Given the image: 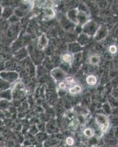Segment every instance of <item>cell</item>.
Masks as SVG:
<instances>
[{"label": "cell", "instance_id": "obj_1", "mask_svg": "<svg viewBox=\"0 0 118 147\" xmlns=\"http://www.w3.org/2000/svg\"><path fill=\"white\" fill-rule=\"evenodd\" d=\"M67 17L76 24H84L86 22V15L77 9H72L67 13Z\"/></svg>", "mask_w": 118, "mask_h": 147}, {"label": "cell", "instance_id": "obj_2", "mask_svg": "<svg viewBox=\"0 0 118 147\" xmlns=\"http://www.w3.org/2000/svg\"><path fill=\"white\" fill-rule=\"evenodd\" d=\"M95 123L102 133L108 132L110 127V121L107 115L103 113H98L95 117Z\"/></svg>", "mask_w": 118, "mask_h": 147}, {"label": "cell", "instance_id": "obj_3", "mask_svg": "<svg viewBox=\"0 0 118 147\" xmlns=\"http://www.w3.org/2000/svg\"><path fill=\"white\" fill-rule=\"evenodd\" d=\"M18 74L15 71H2L0 72V79L6 81L8 83L14 82L18 80Z\"/></svg>", "mask_w": 118, "mask_h": 147}, {"label": "cell", "instance_id": "obj_4", "mask_svg": "<svg viewBox=\"0 0 118 147\" xmlns=\"http://www.w3.org/2000/svg\"><path fill=\"white\" fill-rule=\"evenodd\" d=\"M51 75L55 81L62 82L65 78V72L62 69L57 67V68H54L51 71Z\"/></svg>", "mask_w": 118, "mask_h": 147}, {"label": "cell", "instance_id": "obj_5", "mask_svg": "<svg viewBox=\"0 0 118 147\" xmlns=\"http://www.w3.org/2000/svg\"><path fill=\"white\" fill-rule=\"evenodd\" d=\"M101 55L97 53L92 54L89 56L88 57V63L90 65H93V66H96L98 65L101 63Z\"/></svg>", "mask_w": 118, "mask_h": 147}, {"label": "cell", "instance_id": "obj_6", "mask_svg": "<svg viewBox=\"0 0 118 147\" xmlns=\"http://www.w3.org/2000/svg\"><path fill=\"white\" fill-rule=\"evenodd\" d=\"M86 82L90 87H94L98 84V79L96 75L91 74H89V75L86 76Z\"/></svg>", "mask_w": 118, "mask_h": 147}, {"label": "cell", "instance_id": "obj_7", "mask_svg": "<svg viewBox=\"0 0 118 147\" xmlns=\"http://www.w3.org/2000/svg\"><path fill=\"white\" fill-rule=\"evenodd\" d=\"M48 40L47 38V37L46 36L45 34H43L42 35H40V38H38V42L39 48L40 49H42V50H44L46 48L47 45H48Z\"/></svg>", "mask_w": 118, "mask_h": 147}, {"label": "cell", "instance_id": "obj_8", "mask_svg": "<svg viewBox=\"0 0 118 147\" xmlns=\"http://www.w3.org/2000/svg\"><path fill=\"white\" fill-rule=\"evenodd\" d=\"M82 87L78 84H76L75 85H73L72 87H70L68 88V93L70 95H77V94H81L82 92Z\"/></svg>", "mask_w": 118, "mask_h": 147}, {"label": "cell", "instance_id": "obj_9", "mask_svg": "<svg viewBox=\"0 0 118 147\" xmlns=\"http://www.w3.org/2000/svg\"><path fill=\"white\" fill-rule=\"evenodd\" d=\"M61 59L62 62L70 65L73 61V56L71 53H65L62 55Z\"/></svg>", "mask_w": 118, "mask_h": 147}, {"label": "cell", "instance_id": "obj_10", "mask_svg": "<svg viewBox=\"0 0 118 147\" xmlns=\"http://www.w3.org/2000/svg\"><path fill=\"white\" fill-rule=\"evenodd\" d=\"M83 135L86 138H92L95 136V130L92 127H86L84 129Z\"/></svg>", "mask_w": 118, "mask_h": 147}, {"label": "cell", "instance_id": "obj_11", "mask_svg": "<svg viewBox=\"0 0 118 147\" xmlns=\"http://www.w3.org/2000/svg\"><path fill=\"white\" fill-rule=\"evenodd\" d=\"M64 82L66 84L67 86H69V88L72 87L73 85H75L76 84V80L73 77H66L64 80Z\"/></svg>", "mask_w": 118, "mask_h": 147}, {"label": "cell", "instance_id": "obj_12", "mask_svg": "<svg viewBox=\"0 0 118 147\" xmlns=\"http://www.w3.org/2000/svg\"><path fill=\"white\" fill-rule=\"evenodd\" d=\"M108 52L111 55L115 56L118 53V47L115 44H111L108 47Z\"/></svg>", "mask_w": 118, "mask_h": 147}, {"label": "cell", "instance_id": "obj_13", "mask_svg": "<svg viewBox=\"0 0 118 147\" xmlns=\"http://www.w3.org/2000/svg\"><path fill=\"white\" fill-rule=\"evenodd\" d=\"M45 16L48 19L54 18L55 16V11L52 7H47L45 10Z\"/></svg>", "mask_w": 118, "mask_h": 147}, {"label": "cell", "instance_id": "obj_14", "mask_svg": "<svg viewBox=\"0 0 118 147\" xmlns=\"http://www.w3.org/2000/svg\"><path fill=\"white\" fill-rule=\"evenodd\" d=\"M65 144L68 146H71L74 145V144H75V140H74V139H73V138L69 136V137L66 138V139H65Z\"/></svg>", "mask_w": 118, "mask_h": 147}, {"label": "cell", "instance_id": "obj_15", "mask_svg": "<svg viewBox=\"0 0 118 147\" xmlns=\"http://www.w3.org/2000/svg\"><path fill=\"white\" fill-rule=\"evenodd\" d=\"M58 87L60 90H65V89L67 88V85H66V84L65 83V82H64V81H62V82H59Z\"/></svg>", "mask_w": 118, "mask_h": 147}]
</instances>
